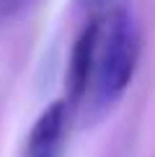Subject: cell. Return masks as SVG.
<instances>
[{"label": "cell", "mask_w": 155, "mask_h": 157, "mask_svg": "<svg viewBox=\"0 0 155 157\" xmlns=\"http://www.w3.org/2000/svg\"><path fill=\"white\" fill-rule=\"evenodd\" d=\"M36 157H52V155H36Z\"/></svg>", "instance_id": "5"}, {"label": "cell", "mask_w": 155, "mask_h": 157, "mask_svg": "<svg viewBox=\"0 0 155 157\" xmlns=\"http://www.w3.org/2000/svg\"><path fill=\"white\" fill-rule=\"evenodd\" d=\"M65 116H67V101H54L52 106H47V111L36 119L34 129L29 134L31 157L49 155V149L57 144V139H60V134L65 129Z\"/></svg>", "instance_id": "3"}, {"label": "cell", "mask_w": 155, "mask_h": 157, "mask_svg": "<svg viewBox=\"0 0 155 157\" xmlns=\"http://www.w3.org/2000/svg\"><path fill=\"white\" fill-rule=\"evenodd\" d=\"M21 5H23V0H0V16H10Z\"/></svg>", "instance_id": "4"}, {"label": "cell", "mask_w": 155, "mask_h": 157, "mask_svg": "<svg viewBox=\"0 0 155 157\" xmlns=\"http://www.w3.org/2000/svg\"><path fill=\"white\" fill-rule=\"evenodd\" d=\"M98 41H101V21L93 18L78 34L73 44V54H70V64H67V98L73 103L80 101L83 93L88 90L96 54H98Z\"/></svg>", "instance_id": "2"}, {"label": "cell", "mask_w": 155, "mask_h": 157, "mask_svg": "<svg viewBox=\"0 0 155 157\" xmlns=\"http://www.w3.org/2000/svg\"><path fill=\"white\" fill-rule=\"evenodd\" d=\"M140 57V31L127 10H116L109 21L96 72V93L101 103H114L132 82Z\"/></svg>", "instance_id": "1"}]
</instances>
